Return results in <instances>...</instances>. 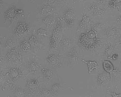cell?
Instances as JSON below:
<instances>
[{
    "label": "cell",
    "mask_w": 121,
    "mask_h": 97,
    "mask_svg": "<svg viewBox=\"0 0 121 97\" xmlns=\"http://www.w3.org/2000/svg\"><path fill=\"white\" fill-rule=\"evenodd\" d=\"M60 0L63 2H66L67 0Z\"/></svg>",
    "instance_id": "obj_40"
},
{
    "label": "cell",
    "mask_w": 121,
    "mask_h": 97,
    "mask_svg": "<svg viewBox=\"0 0 121 97\" xmlns=\"http://www.w3.org/2000/svg\"><path fill=\"white\" fill-rule=\"evenodd\" d=\"M111 94L112 97H121V93H117L115 92H112Z\"/></svg>",
    "instance_id": "obj_34"
},
{
    "label": "cell",
    "mask_w": 121,
    "mask_h": 97,
    "mask_svg": "<svg viewBox=\"0 0 121 97\" xmlns=\"http://www.w3.org/2000/svg\"><path fill=\"white\" fill-rule=\"evenodd\" d=\"M20 48L22 51L25 52H29L31 50V46L28 41L24 39L21 41L20 44Z\"/></svg>",
    "instance_id": "obj_23"
},
{
    "label": "cell",
    "mask_w": 121,
    "mask_h": 97,
    "mask_svg": "<svg viewBox=\"0 0 121 97\" xmlns=\"http://www.w3.org/2000/svg\"><path fill=\"white\" fill-rule=\"evenodd\" d=\"M115 48L112 45H110L106 48L104 52V55L107 58L111 59L112 55L115 53Z\"/></svg>",
    "instance_id": "obj_24"
},
{
    "label": "cell",
    "mask_w": 121,
    "mask_h": 97,
    "mask_svg": "<svg viewBox=\"0 0 121 97\" xmlns=\"http://www.w3.org/2000/svg\"><path fill=\"white\" fill-rule=\"evenodd\" d=\"M72 41L68 38H65L61 40L60 41V46L64 50L71 48L73 46Z\"/></svg>",
    "instance_id": "obj_19"
},
{
    "label": "cell",
    "mask_w": 121,
    "mask_h": 97,
    "mask_svg": "<svg viewBox=\"0 0 121 97\" xmlns=\"http://www.w3.org/2000/svg\"><path fill=\"white\" fill-rule=\"evenodd\" d=\"M79 43L81 46L84 48L92 50L94 49L101 44V40L99 38L95 40L89 39L87 38L84 33L81 34L79 36Z\"/></svg>",
    "instance_id": "obj_2"
},
{
    "label": "cell",
    "mask_w": 121,
    "mask_h": 97,
    "mask_svg": "<svg viewBox=\"0 0 121 97\" xmlns=\"http://www.w3.org/2000/svg\"><path fill=\"white\" fill-rule=\"evenodd\" d=\"M26 68L28 71L31 74H36L39 71V63L34 60H31L28 63Z\"/></svg>",
    "instance_id": "obj_16"
},
{
    "label": "cell",
    "mask_w": 121,
    "mask_h": 97,
    "mask_svg": "<svg viewBox=\"0 0 121 97\" xmlns=\"http://www.w3.org/2000/svg\"><path fill=\"white\" fill-rule=\"evenodd\" d=\"M8 60L14 64H18L21 60V56L19 51L16 47L11 48L6 55Z\"/></svg>",
    "instance_id": "obj_4"
},
{
    "label": "cell",
    "mask_w": 121,
    "mask_h": 97,
    "mask_svg": "<svg viewBox=\"0 0 121 97\" xmlns=\"http://www.w3.org/2000/svg\"><path fill=\"white\" fill-rule=\"evenodd\" d=\"M117 1L116 0H109L108 2V7L111 9H116V7Z\"/></svg>",
    "instance_id": "obj_30"
},
{
    "label": "cell",
    "mask_w": 121,
    "mask_h": 97,
    "mask_svg": "<svg viewBox=\"0 0 121 97\" xmlns=\"http://www.w3.org/2000/svg\"><path fill=\"white\" fill-rule=\"evenodd\" d=\"M92 24V21L89 16L86 14H83L82 19L79 23V27L82 29H87L91 26Z\"/></svg>",
    "instance_id": "obj_15"
},
{
    "label": "cell",
    "mask_w": 121,
    "mask_h": 97,
    "mask_svg": "<svg viewBox=\"0 0 121 97\" xmlns=\"http://www.w3.org/2000/svg\"><path fill=\"white\" fill-rule=\"evenodd\" d=\"M11 81L16 82L22 75V72L19 68L12 67L9 69L7 74Z\"/></svg>",
    "instance_id": "obj_9"
},
{
    "label": "cell",
    "mask_w": 121,
    "mask_h": 97,
    "mask_svg": "<svg viewBox=\"0 0 121 97\" xmlns=\"http://www.w3.org/2000/svg\"><path fill=\"white\" fill-rule=\"evenodd\" d=\"M104 24L103 22H99L95 24V26L94 27L95 29H99L101 28L102 27L104 26Z\"/></svg>",
    "instance_id": "obj_33"
},
{
    "label": "cell",
    "mask_w": 121,
    "mask_h": 97,
    "mask_svg": "<svg viewBox=\"0 0 121 97\" xmlns=\"http://www.w3.org/2000/svg\"><path fill=\"white\" fill-rule=\"evenodd\" d=\"M118 53H114L112 55V56L111 57V59L112 60H117V59H118Z\"/></svg>",
    "instance_id": "obj_35"
},
{
    "label": "cell",
    "mask_w": 121,
    "mask_h": 97,
    "mask_svg": "<svg viewBox=\"0 0 121 97\" xmlns=\"http://www.w3.org/2000/svg\"><path fill=\"white\" fill-rule=\"evenodd\" d=\"M40 94L43 97H50L52 96V91H50L48 89L43 88L40 89Z\"/></svg>",
    "instance_id": "obj_27"
},
{
    "label": "cell",
    "mask_w": 121,
    "mask_h": 97,
    "mask_svg": "<svg viewBox=\"0 0 121 97\" xmlns=\"http://www.w3.org/2000/svg\"><path fill=\"white\" fill-rule=\"evenodd\" d=\"M118 43H119V45H120L121 47V36L120 37V38L118 40Z\"/></svg>",
    "instance_id": "obj_39"
},
{
    "label": "cell",
    "mask_w": 121,
    "mask_h": 97,
    "mask_svg": "<svg viewBox=\"0 0 121 97\" xmlns=\"http://www.w3.org/2000/svg\"><path fill=\"white\" fill-rule=\"evenodd\" d=\"M115 24L119 27H121V14L117 16L115 19Z\"/></svg>",
    "instance_id": "obj_32"
},
{
    "label": "cell",
    "mask_w": 121,
    "mask_h": 97,
    "mask_svg": "<svg viewBox=\"0 0 121 97\" xmlns=\"http://www.w3.org/2000/svg\"><path fill=\"white\" fill-rule=\"evenodd\" d=\"M62 18L68 27H72L75 23L76 19L75 10L73 8H68L64 13Z\"/></svg>",
    "instance_id": "obj_3"
},
{
    "label": "cell",
    "mask_w": 121,
    "mask_h": 97,
    "mask_svg": "<svg viewBox=\"0 0 121 97\" xmlns=\"http://www.w3.org/2000/svg\"><path fill=\"white\" fill-rule=\"evenodd\" d=\"M0 8L2 9V7H3V0H0Z\"/></svg>",
    "instance_id": "obj_38"
},
{
    "label": "cell",
    "mask_w": 121,
    "mask_h": 97,
    "mask_svg": "<svg viewBox=\"0 0 121 97\" xmlns=\"http://www.w3.org/2000/svg\"><path fill=\"white\" fill-rule=\"evenodd\" d=\"M109 0H99V1L97 3L99 4H108V2Z\"/></svg>",
    "instance_id": "obj_36"
},
{
    "label": "cell",
    "mask_w": 121,
    "mask_h": 97,
    "mask_svg": "<svg viewBox=\"0 0 121 97\" xmlns=\"http://www.w3.org/2000/svg\"><path fill=\"white\" fill-rule=\"evenodd\" d=\"M11 87L12 88L13 91L17 97H26L27 96V94L26 91L22 88L19 87H16L11 84Z\"/></svg>",
    "instance_id": "obj_18"
},
{
    "label": "cell",
    "mask_w": 121,
    "mask_h": 97,
    "mask_svg": "<svg viewBox=\"0 0 121 97\" xmlns=\"http://www.w3.org/2000/svg\"><path fill=\"white\" fill-rule=\"evenodd\" d=\"M103 67L106 72L109 74L111 75L115 71L114 66L111 62L109 60H104L103 62Z\"/></svg>",
    "instance_id": "obj_17"
},
{
    "label": "cell",
    "mask_w": 121,
    "mask_h": 97,
    "mask_svg": "<svg viewBox=\"0 0 121 97\" xmlns=\"http://www.w3.org/2000/svg\"><path fill=\"white\" fill-rule=\"evenodd\" d=\"M79 53L78 49L76 48L71 49L67 55L68 62L70 63H75L79 58Z\"/></svg>",
    "instance_id": "obj_11"
},
{
    "label": "cell",
    "mask_w": 121,
    "mask_h": 97,
    "mask_svg": "<svg viewBox=\"0 0 121 97\" xmlns=\"http://www.w3.org/2000/svg\"><path fill=\"white\" fill-rule=\"evenodd\" d=\"M13 45V43L12 39L11 38H9L8 39L6 43L5 46V48L10 49L12 48Z\"/></svg>",
    "instance_id": "obj_31"
},
{
    "label": "cell",
    "mask_w": 121,
    "mask_h": 97,
    "mask_svg": "<svg viewBox=\"0 0 121 97\" xmlns=\"http://www.w3.org/2000/svg\"><path fill=\"white\" fill-rule=\"evenodd\" d=\"M61 89V85L59 83L53 84L51 87V91L54 96H56L58 94Z\"/></svg>",
    "instance_id": "obj_26"
},
{
    "label": "cell",
    "mask_w": 121,
    "mask_h": 97,
    "mask_svg": "<svg viewBox=\"0 0 121 97\" xmlns=\"http://www.w3.org/2000/svg\"><path fill=\"white\" fill-rule=\"evenodd\" d=\"M28 42L29 43L30 46L32 47L36 48L39 46V40L36 35H31L28 40Z\"/></svg>",
    "instance_id": "obj_25"
},
{
    "label": "cell",
    "mask_w": 121,
    "mask_h": 97,
    "mask_svg": "<svg viewBox=\"0 0 121 97\" xmlns=\"http://www.w3.org/2000/svg\"><path fill=\"white\" fill-rule=\"evenodd\" d=\"M73 1H77V2H86V1L84 0H72Z\"/></svg>",
    "instance_id": "obj_37"
},
{
    "label": "cell",
    "mask_w": 121,
    "mask_h": 97,
    "mask_svg": "<svg viewBox=\"0 0 121 97\" xmlns=\"http://www.w3.org/2000/svg\"><path fill=\"white\" fill-rule=\"evenodd\" d=\"M46 61L50 66L58 68L62 66L61 56L60 54H50L47 57Z\"/></svg>",
    "instance_id": "obj_6"
},
{
    "label": "cell",
    "mask_w": 121,
    "mask_h": 97,
    "mask_svg": "<svg viewBox=\"0 0 121 97\" xmlns=\"http://www.w3.org/2000/svg\"><path fill=\"white\" fill-rule=\"evenodd\" d=\"M39 86V82L38 79H32L28 80L26 84V89L30 92H35Z\"/></svg>",
    "instance_id": "obj_10"
},
{
    "label": "cell",
    "mask_w": 121,
    "mask_h": 97,
    "mask_svg": "<svg viewBox=\"0 0 121 97\" xmlns=\"http://www.w3.org/2000/svg\"><path fill=\"white\" fill-rule=\"evenodd\" d=\"M36 34L38 36H45L48 35V32L46 30L40 28L37 30L36 32Z\"/></svg>",
    "instance_id": "obj_28"
},
{
    "label": "cell",
    "mask_w": 121,
    "mask_h": 97,
    "mask_svg": "<svg viewBox=\"0 0 121 97\" xmlns=\"http://www.w3.org/2000/svg\"><path fill=\"white\" fill-rule=\"evenodd\" d=\"M23 13L22 10L19 9L14 5L12 4L4 13L3 17L5 22H13L18 19Z\"/></svg>",
    "instance_id": "obj_1"
},
{
    "label": "cell",
    "mask_w": 121,
    "mask_h": 97,
    "mask_svg": "<svg viewBox=\"0 0 121 97\" xmlns=\"http://www.w3.org/2000/svg\"><path fill=\"white\" fill-rule=\"evenodd\" d=\"M119 29L115 26H111L107 28L104 32V35L108 39H114L119 35Z\"/></svg>",
    "instance_id": "obj_12"
},
{
    "label": "cell",
    "mask_w": 121,
    "mask_h": 97,
    "mask_svg": "<svg viewBox=\"0 0 121 97\" xmlns=\"http://www.w3.org/2000/svg\"><path fill=\"white\" fill-rule=\"evenodd\" d=\"M41 72L43 77L47 79H51L53 75V71L49 68H43L41 70Z\"/></svg>",
    "instance_id": "obj_22"
},
{
    "label": "cell",
    "mask_w": 121,
    "mask_h": 97,
    "mask_svg": "<svg viewBox=\"0 0 121 97\" xmlns=\"http://www.w3.org/2000/svg\"><path fill=\"white\" fill-rule=\"evenodd\" d=\"M111 79V75L105 72L98 74L96 80L99 85H103L108 82Z\"/></svg>",
    "instance_id": "obj_13"
},
{
    "label": "cell",
    "mask_w": 121,
    "mask_h": 97,
    "mask_svg": "<svg viewBox=\"0 0 121 97\" xmlns=\"http://www.w3.org/2000/svg\"><path fill=\"white\" fill-rule=\"evenodd\" d=\"M42 22L45 25L48 27H52L55 22V18L51 16H47L43 18L42 19Z\"/></svg>",
    "instance_id": "obj_21"
},
{
    "label": "cell",
    "mask_w": 121,
    "mask_h": 97,
    "mask_svg": "<svg viewBox=\"0 0 121 97\" xmlns=\"http://www.w3.org/2000/svg\"></svg>",
    "instance_id": "obj_41"
},
{
    "label": "cell",
    "mask_w": 121,
    "mask_h": 97,
    "mask_svg": "<svg viewBox=\"0 0 121 97\" xmlns=\"http://www.w3.org/2000/svg\"><path fill=\"white\" fill-rule=\"evenodd\" d=\"M99 4L98 3H92L89 7V10L98 17H103L106 15V11L100 7Z\"/></svg>",
    "instance_id": "obj_8"
},
{
    "label": "cell",
    "mask_w": 121,
    "mask_h": 97,
    "mask_svg": "<svg viewBox=\"0 0 121 97\" xmlns=\"http://www.w3.org/2000/svg\"><path fill=\"white\" fill-rule=\"evenodd\" d=\"M39 13L41 15L49 16L52 14L55 11L54 7L48 5H42L39 8Z\"/></svg>",
    "instance_id": "obj_14"
},
{
    "label": "cell",
    "mask_w": 121,
    "mask_h": 97,
    "mask_svg": "<svg viewBox=\"0 0 121 97\" xmlns=\"http://www.w3.org/2000/svg\"><path fill=\"white\" fill-rule=\"evenodd\" d=\"M61 33L53 30L52 33L49 39V48L50 49H55L60 42Z\"/></svg>",
    "instance_id": "obj_7"
},
{
    "label": "cell",
    "mask_w": 121,
    "mask_h": 97,
    "mask_svg": "<svg viewBox=\"0 0 121 97\" xmlns=\"http://www.w3.org/2000/svg\"><path fill=\"white\" fill-rule=\"evenodd\" d=\"M47 5L52 7H54L57 5L58 4V0H43Z\"/></svg>",
    "instance_id": "obj_29"
},
{
    "label": "cell",
    "mask_w": 121,
    "mask_h": 97,
    "mask_svg": "<svg viewBox=\"0 0 121 97\" xmlns=\"http://www.w3.org/2000/svg\"><path fill=\"white\" fill-rule=\"evenodd\" d=\"M30 30V27L27 23L19 22L15 29V34L16 36L21 37L28 33Z\"/></svg>",
    "instance_id": "obj_5"
},
{
    "label": "cell",
    "mask_w": 121,
    "mask_h": 97,
    "mask_svg": "<svg viewBox=\"0 0 121 97\" xmlns=\"http://www.w3.org/2000/svg\"><path fill=\"white\" fill-rule=\"evenodd\" d=\"M82 61L87 65L89 73H90L94 70H96L97 68L98 63L96 61L92 60L86 61L84 59H82Z\"/></svg>",
    "instance_id": "obj_20"
}]
</instances>
